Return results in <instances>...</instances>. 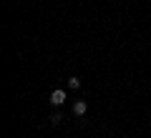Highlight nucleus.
<instances>
[{
	"mask_svg": "<svg viewBox=\"0 0 151 138\" xmlns=\"http://www.w3.org/2000/svg\"><path fill=\"white\" fill-rule=\"evenodd\" d=\"M68 88L70 90H78V88H81V78H76V75H73V78H68Z\"/></svg>",
	"mask_w": 151,
	"mask_h": 138,
	"instance_id": "obj_3",
	"label": "nucleus"
},
{
	"mask_svg": "<svg viewBox=\"0 0 151 138\" xmlns=\"http://www.w3.org/2000/svg\"><path fill=\"white\" fill-rule=\"evenodd\" d=\"M86 111H88L86 101H76L73 103V116H86Z\"/></svg>",
	"mask_w": 151,
	"mask_h": 138,
	"instance_id": "obj_2",
	"label": "nucleus"
},
{
	"mask_svg": "<svg viewBox=\"0 0 151 138\" xmlns=\"http://www.w3.org/2000/svg\"><path fill=\"white\" fill-rule=\"evenodd\" d=\"M50 103H53V106H63V103H65V90L63 88H55L53 93H50Z\"/></svg>",
	"mask_w": 151,
	"mask_h": 138,
	"instance_id": "obj_1",
	"label": "nucleus"
},
{
	"mask_svg": "<svg viewBox=\"0 0 151 138\" xmlns=\"http://www.w3.org/2000/svg\"><path fill=\"white\" fill-rule=\"evenodd\" d=\"M48 121H50V126H60V121H63V116H60V113H53V116H50Z\"/></svg>",
	"mask_w": 151,
	"mask_h": 138,
	"instance_id": "obj_4",
	"label": "nucleus"
}]
</instances>
